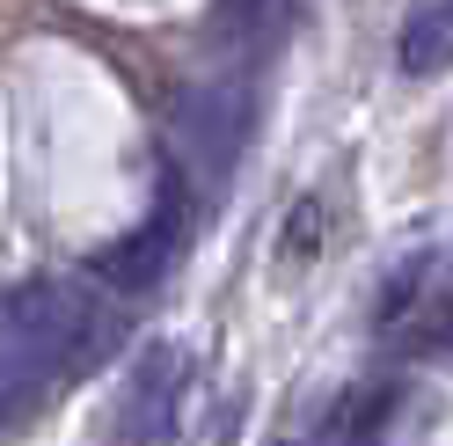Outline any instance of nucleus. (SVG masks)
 Wrapping results in <instances>:
<instances>
[{
	"mask_svg": "<svg viewBox=\"0 0 453 446\" xmlns=\"http://www.w3.org/2000/svg\"><path fill=\"white\" fill-rule=\"evenodd\" d=\"M249 103H257V96H249V81H197V88H183L176 110H168L176 154L205 183H226V169L242 161L249 125H257V110H249Z\"/></svg>",
	"mask_w": 453,
	"mask_h": 446,
	"instance_id": "f257e3e1",
	"label": "nucleus"
},
{
	"mask_svg": "<svg viewBox=\"0 0 453 446\" xmlns=\"http://www.w3.org/2000/svg\"><path fill=\"white\" fill-rule=\"evenodd\" d=\"M176 396H183V344L176 337H154L139 351V366L125 381V403H118V446H154L176 417Z\"/></svg>",
	"mask_w": 453,
	"mask_h": 446,
	"instance_id": "f03ea898",
	"label": "nucleus"
},
{
	"mask_svg": "<svg viewBox=\"0 0 453 446\" xmlns=\"http://www.w3.org/2000/svg\"><path fill=\"white\" fill-rule=\"evenodd\" d=\"M176 249H183V190L168 183L154 227H139V235H125L118 249H103V257H96V278H103L110 293H147V286H161V271L176 264Z\"/></svg>",
	"mask_w": 453,
	"mask_h": 446,
	"instance_id": "7ed1b4c3",
	"label": "nucleus"
},
{
	"mask_svg": "<svg viewBox=\"0 0 453 446\" xmlns=\"http://www.w3.org/2000/svg\"><path fill=\"white\" fill-rule=\"evenodd\" d=\"M395 51H403V73H417V81L446 73L453 66V0H424V8H410Z\"/></svg>",
	"mask_w": 453,
	"mask_h": 446,
	"instance_id": "20e7f679",
	"label": "nucleus"
},
{
	"mask_svg": "<svg viewBox=\"0 0 453 446\" xmlns=\"http://www.w3.org/2000/svg\"><path fill=\"white\" fill-rule=\"evenodd\" d=\"M432 271H439L432 249H410V257L388 271V286H380V308H373V315H380V322H403V315H410V300L424 293V278H432Z\"/></svg>",
	"mask_w": 453,
	"mask_h": 446,
	"instance_id": "39448f33",
	"label": "nucleus"
},
{
	"mask_svg": "<svg viewBox=\"0 0 453 446\" xmlns=\"http://www.w3.org/2000/svg\"><path fill=\"white\" fill-rule=\"evenodd\" d=\"M322 227H329V219H322L315 198L293 205V235H286V249H293V257H315V249H322Z\"/></svg>",
	"mask_w": 453,
	"mask_h": 446,
	"instance_id": "423d86ee",
	"label": "nucleus"
},
{
	"mask_svg": "<svg viewBox=\"0 0 453 446\" xmlns=\"http://www.w3.org/2000/svg\"><path fill=\"white\" fill-rule=\"evenodd\" d=\"M380 425H388V396H358V410H351V432H344V446H373V439H380Z\"/></svg>",
	"mask_w": 453,
	"mask_h": 446,
	"instance_id": "0eeeda50",
	"label": "nucleus"
},
{
	"mask_svg": "<svg viewBox=\"0 0 453 446\" xmlns=\"http://www.w3.org/2000/svg\"><path fill=\"white\" fill-rule=\"evenodd\" d=\"M234 417H242V410H234V403H226V410H219V425H212V439H205V446H226V439H234Z\"/></svg>",
	"mask_w": 453,
	"mask_h": 446,
	"instance_id": "6e6552de",
	"label": "nucleus"
}]
</instances>
